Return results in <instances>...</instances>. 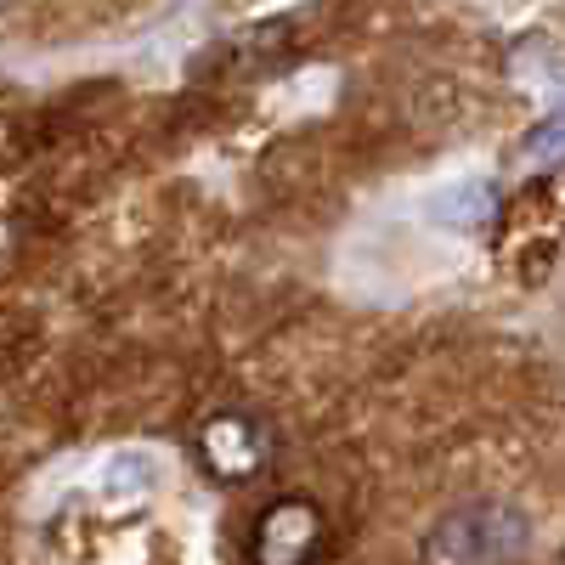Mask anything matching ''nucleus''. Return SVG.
Masks as SVG:
<instances>
[{
	"instance_id": "1",
	"label": "nucleus",
	"mask_w": 565,
	"mask_h": 565,
	"mask_svg": "<svg viewBox=\"0 0 565 565\" xmlns=\"http://www.w3.org/2000/svg\"><path fill=\"white\" fill-rule=\"evenodd\" d=\"M537 521L498 492L447 503L418 537V565H526Z\"/></svg>"
},
{
	"instance_id": "2",
	"label": "nucleus",
	"mask_w": 565,
	"mask_h": 565,
	"mask_svg": "<svg viewBox=\"0 0 565 565\" xmlns=\"http://www.w3.org/2000/svg\"><path fill=\"white\" fill-rule=\"evenodd\" d=\"M193 463L215 487H249L277 463V430L255 407H215L193 424Z\"/></svg>"
},
{
	"instance_id": "3",
	"label": "nucleus",
	"mask_w": 565,
	"mask_h": 565,
	"mask_svg": "<svg viewBox=\"0 0 565 565\" xmlns=\"http://www.w3.org/2000/svg\"><path fill=\"white\" fill-rule=\"evenodd\" d=\"M328 537L334 526L311 492H277L249 526V565H322Z\"/></svg>"
},
{
	"instance_id": "4",
	"label": "nucleus",
	"mask_w": 565,
	"mask_h": 565,
	"mask_svg": "<svg viewBox=\"0 0 565 565\" xmlns=\"http://www.w3.org/2000/svg\"><path fill=\"white\" fill-rule=\"evenodd\" d=\"M424 215H430L436 226H447V232H481V226L498 215V186H492V181H458V186H441V193H430Z\"/></svg>"
}]
</instances>
